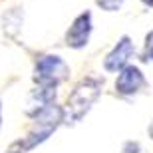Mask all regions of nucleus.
<instances>
[{"label":"nucleus","instance_id":"nucleus-6","mask_svg":"<svg viewBox=\"0 0 153 153\" xmlns=\"http://www.w3.org/2000/svg\"><path fill=\"white\" fill-rule=\"evenodd\" d=\"M56 102V85H38L28 97V108H26V114L30 117H34L40 109L48 108L50 103Z\"/></svg>","mask_w":153,"mask_h":153},{"label":"nucleus","instance_id":"nucleus-11","mask_svg":"<svg viewBox=\"0 0 153 153\" xmlns=\"http://www.w3.org/2000/svg\"><path fill=\"white\" fill-rule=\"evenodd\" d=\"M149 135L153 137V121H151V127H149Z\"/></svg>","mask_w":153,"mask_h":153},{"label":"nucleus","instance_id":"nucleus-5","mask_svg":"<svg viewBox=\"0 0 153 153\" xmlns=\"http://www.w3.org/2000/svg\"><path fill=\"white\" fill-rule=\"evenodd\" d=\"M133 52H135L133 40L129 36H121L117 40V44L114 46V50L103 60V70L105 72H119L121 68H125L129 64V58L133 56Z\"/></svg>","mask_w":153,"mask_h":153},{"label":"nucleus","instance_id":"nucleus-1","mask_svg":"<svg viewBox=\"0 0 153 153\" xmlns=\"http://www.w3.org/2000/svg\"><path fill=\"white\" fill-rule=\"evenodd\" d=\"M103 90L102 78H84L68 96V102L64 105V121L66 123H78L85 117L91 105L100 100Z\"/></svg>","mask_w":153,"mask_h":153},{"label":"nucleus","instance_id":"nucleus-7","mask_svg":"<svg viewBox=\"0 0 153 153\" xmlns=\"http://www.w3.org/2000/svg\"><path fill=\"white\" fill-rule=\"evenodd\" d=\"M141 62H153V28L147 32L141 50Z\"/></svg>","mask_w":153,"mask_h":153},{"label":"nucleus","instance_id":"nucleus-3","mask_svg":"<svg viewBox=\"0 0 153 153\" xmlns=\"http://www.w3.org/2000/svg\"><path fill=\"white\" fill-rule=\"evenodd\" d=\"M91 12H82L79 16H76V20L72 22V26L66 32V46L68 48H74V50H82L88 46L91 36Z\"/></svg>","mask_w":153,"mask_h":153},{"label":"nucleus","instance_id":"nucleus-4","mask_svg":"<svg viewBox=\"0 0 153 153\" xmlns=\"http://www.w3.org/2000/svg\"><path fill=\"white\" fill-rule=\"evenodd\" d=\"M145 85V76L137 66L127 64L125 68L117 72V79H115V91L119 96H135L137 91Z\"/></svg>","mask_w":153,"mask_h":153},{"label":"nucleus","instance_id":"nucleus-2","mask_svg":"<svg viewBox=\"0 0 153 153\" xmlns=\"http://www.w3.org/2000/svg\"><path fill=\"white\" fill-rule=\"evenodd\" d=\"M68 74H70V66L62 58L46 54L36 62L34 82L38 85H56L58 88V84L68 78Z\"/></svg>","mask_w":153,"mask_h":153},{"label":"nucleus","instance_id":"nucleus-9","mask_svg":"<svg viewBox=\"0 0 153 153\" xmlns=\"http://www.w3.org/2000/svg\"><path fill=\"white\" fill-rule=\"evenodd\" d=\"M139 151H141V145L137 141H125L121 147V153H139Z\"/></svg>","mask_w":153,"mask_h":153},{"label":"nucleus","instance_id":"nucleus-10","mask_svg":"<svg viewBox=\"0 0 153 153\" xmlns=\"http://www.w3.org/2000/svg\"><path fill=\"white\" fill-rule=\"evenodd\" d=\"M145 6H149V8H153V0H141Z\"/></svg>","mask_w":153,"mask_h":153},{"label":"nucleus","instance_id":"nucleus-8","mask_svg":"<svg viewBox=\"0 0 153 153\" xmlns=\"http://www.w3.org/2000/svg\"><path fill=\"white\" fill-rule=\"evenodd\" d=\"M125 0H96V4L105 12H117L121 6H123Z\"/></svg>","mask_w":153,"mask_h":153},{"label":"nucleus","instance_id":"nucleus-12","mask_svg":"<svg viewBox=\"0 0 153 153\" xmlns=\"http://www.w3.org/2000/svg\"><path fill=\"white\" fill-rule=\"evenodd\" d=\"M0 125H2V105H0Z\"/></svg>","mask_w":153,"mask_h":153}]
</instances>
